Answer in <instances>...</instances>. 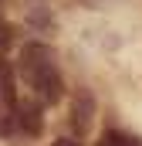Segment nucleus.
<instances>
[{"instance_id":"f257e3e1","label":"nucleus","mask_w":142,"mask_h":146,"mask_svg":"<svg viewBox=\"0 0 142 146\" xmlns=\"http://www.w3.org/2000/svg\"><path fill=\"white\" fill-rule=\"evenodd\" d=\"M17 75L31 85L34 99L47 109V106H58L64 95H68V85L61 78V68H58V54L51 44L44 41H31L20 48V58H17Z\"/></svg>"},{"instance_id":"f03ea898","label":"nucleus","mask_w":142,"mask_h":146,"mask_svg":"<svg viewBox=\"0 0 142 146\" xmlns=\"http://www.w3.org/2000/svg\"><path fill=\"white\" fill-rule=\"evenodd\" d=\"M14 126H17V133L37 139L44 133V106L37 99H17V106H14Z\"/></svg>"},{"instance_id":"7ed1b4c3","label":"nucleus","mask_w":142,"mask_h":146,"mask_svg":"<svg viewBox=\"0 0 142 146\" xmlns=\"http://www.w3.org/2000/svg\"><path fill=\"white\" fill-rule=\"evenodd\" d=\"M95 109H98V102H95L91 88H78L71 95V133L74 136H88V129L95 122Z\"/></svg>"},{"instance_id":"20e7f679","label":"nucleus","mask_w":142,"mask_h":146,"mask_svg":"<svg viewBox=\"0 0 142 146\" xmlns=\"http://www.w3.org/2000/svg\"><path fill=\"white\" fill-rule=\"evenodd\" d=\"M17 99H20V95H17V68H14V61L0 51V106L14 112Z\"/></svg>"},{"instance_id":"39448f33","label":"nucleus","mask_w":142,"mask_h":146,"mask_svg":"<svg viewBox=\"0 0 142 146\" xmlns=\"http://www.w3.org/2000/svg\"><path fill=\"white\" fill-rule=\"evenodd\" d=\"M27 27L37 34H47L54 27V14H51V0H27Z\"/></svg>"},{"instance_id":"423d86ee","label":"nucleus","mask_w":142,"mask_h":146,"mask_svg":"<svg viewBox=\"0 0 142 146\" xmlns=\"http://www.w3.org/2000/svg\"><path fill=\"white\" fill-rule=\"evenodd\" d=\"M98 146H142V139L135 133H125V129H112L108 126L105 133L98 136Z\"/></svg>"},{"instance_id":"0eeeda50","label":"nucleus","mask_w":142,"mask_h":146,"mask_svg":"<svg viewBox=\"0 0 142 146\" xmlns=\"http://www.w3.org/2000/svg\"><path fill=\"white\" fill-rule=\"evenodd\" d=\"M14 34H17V31H14L10 24H0V51H7V48L14 44Z\"/></svg>"},{"instance_id":"6e6552de","label":"nucleus","mask_w":142,"mask_h":146,"mask_svg":"<svg viewBox=\"0 0 142 146\" xmlns=\"http://www.w3.org/2000/svg\"><path fill=\"white\" fill-rule=\"evenodd\" d=\"M51 146H81V143H78L74 136H58V139H54Z\"/></svg>"}]
</instances>
